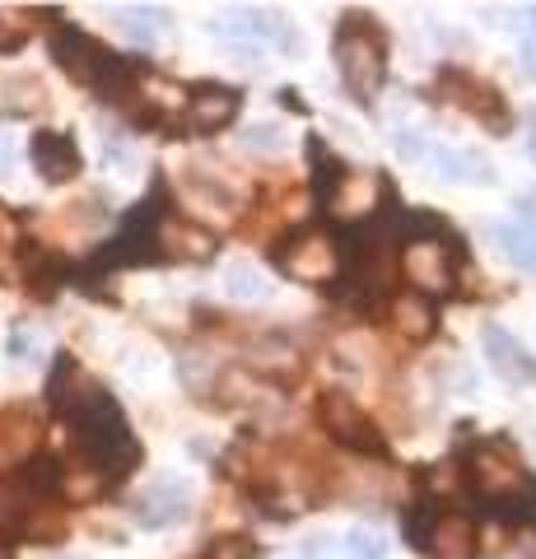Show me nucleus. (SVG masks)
Instances as JSON below:
<instances>
[{"label": "nucleus", "instance_id": "nucleus-15", "mask_svg": "<svg viewBox=\"0 0 536 559\" xmlns=\"http://www.w3.org/2000/svg\"><path fill=\"white\" fill-rule=\"evenodd\" d=\"M425 159L434 163L438 177H448V183H490V163L481 154H462V150H448V145H429Z\"/></svg>", "mask_w": 536, "mask_h": 559}, {"label": "nucleus", "instance_id": "nucleus-24", "mask_svg": "<svg viewBox=\"0 0 536 559\" xmlns=\"http://www.w3.org/2000/svg\"><path fill=\"white\" fill-rule=\"evenodd\" d=\"M24 42H28V28L20 20H5V14H0V52H20Z\"/></svg>", "mask_w": 536, "mask_h": 559}, {"label": "nucleus", "instance_id": "nucleus-27", "mask_svg": "<svg viewBox=\"0 0 536 559\" xmlns=\"http://www.w3.org/2000/svg\"><path fill=\"white\" fill-rule=\"evenodd\" d=\"M281 108H295V112H303V98H299V89H281Z\"/></svg>", "mask_w": 536, "mask_h": 559}, {"label": "nucleus", "instance_id": "nucleus-2", "mask_svg": "<svg viewBox=\"0 0 536 559\" xmlns=\"http://www.w3.org/2000/svg\"><path fill=\"white\" fill-rule=\"evenodd\" d=\"M336 71L346 79L350 98L369 103L387 79V38L369 14H346V24L336 28Z\"/></svg>", "mask_w": 536, "mask_h": 559}, {"label": "nucleus", "instance_id": "nucleus-19", "mask_svg": "<svg viewBox=\"0 0 536 559\" xmlns=\"http://www.w3.org/2000/svg\"><path fill=\"white\" fill-rule=\"evenodd\" d=\"M224 289H229L234 299L248 303V299H266V294H271V280H262V271H252L248 261H234L229 280H224Z\"/></svg>", "mask_w": 536, "mask_h": 559}, {"label": "nucleus", "instance_id": "nucleus-18", "mask_svg": "<svg viewBox=\"0 0 536 559\" xmlns=\"http://www.w3.org/2000/svg\"><path fill=\"white\" fill-rule=\"evenodd\" d=\"M24 266H28V289H34L38 299H52V294L66 285V275H71V266L57 252H28Z\"/></svg>", "mask_w": 536, "mask_h": 559}, {"label": "nucleus", "instance_id": "nucleus-28", "mask_svg": "<svg viewBox=\"0 0 536 559\" xmlns=\"http://www.w3.org/2000/svg\"><path fill=\"white\" fill-rule=\"evenodd\" d=\"M518 206H523V215H532V220H536V196H527V201H518Z\"/></svg>", "mask_w": 536, "mask_h": 559}, {"label": "nucleus", "instance_id": "nucleus-17", "mask_svg": "<svg viewBox=\"0 0 536 559\" xmlns=\"http://www.w3.org/2000/svg\"><path fill=\"white\" fill-rule=\"evenodd\" d=\"M490 238L499 243V252L509 257L513 266L536 275V224H495Z\"/></svg>", "mask_w": 536, "mask_h": 559}, {"label": "nucleus", "instance_id": "nucleus-5", "mask_svg": "<svg viewBox=\"0 0 536 559\" xmlns=\"http://www.w3.org/2000/svg\"><path fill=\"white\" fill-rule=\"evenodd\" d=\"M52 61L66 71L75 85H89V89H99V79L108 75V65L117 61V52H108V47L99 38H89L85 28H57L52 33Z\"/></svg>", "mask_w": 536, "mask_h": 559}, {"label": "nucleus", "instance_id": "nucleus-14", "mask_svg": "<svg viewBox=\"0 0 536 559\" xmlns=\"http://www.w3.org/2000/svg\"><path fill=\"white\" fill-rule=\"evenodd\" d=\"M308 163H313V201L317 206H332L336 196H340V187H346V177H350V169L340 163V154L336 150H327L317 136L308 140Z\"/></svg>", "mask_w": 536, "mask_h": 559}, {"label": "nucleus", "instance_id": "nucleus-7", "mask_svg": "<svg viewBox=\"0 0 536 559\" xmlns=\"http://www.w3.org/2000/svg\"><path fill=\"white\" fill-rule=\"evenodd\" d=\"M452 243L458 238L448 234V238H420L411 248H401V271L415 285V294H444L452 285V257H458Z\"/></svg>", "mask_w": 536, "mask_h": 559}, {"label": "nucleus", "instance_id": "nucleus-13", "mask_svg": "<svg viewBox=\"0 0 536 559\" xmlns=\"http://www.w3.org/2000/svg\"><path fill=\"white\" fill-rule=\"evenodd\" d=\"M444 85H452V89H462V94H452L458 103L466 108V112H476V117H485L495 126V136H503V126H509V112H503V103H499V94L490 89V85H481V79H471V75H444Z\"/></svg>", "mask_w": 536, "mask_h": 559}, {"label": "nucleus", "instance_id": "nucleus-8", "mask_svg": "<svg viewBox=\"0 0 536 559\" xmlns=\"http://www.w3.org/2000/svg\"><path fill=\"white\" fill-rule=\"evenodd\" d=\"M242 108V94L229 85H191L187 94V112H183V126L191 136H210V131H224Z\"/></svg>", "mask_w": 536, "mask_h": 559}, {"label": "nucleus", "instance_id": "nucleus-4", "mask_svg": "<svg viewBox=\"0 0 536 559\" xmlns=\"http://www.w3.org/2000/svg\"><path fill=\"white\" fill-rule=\"evenodd\" d=\"M317 420H322V430H327V438L340 443V448L369 452V457L387 452L378 424H373L364 410L354 406V397H346V392H322V397H317Z\"/></svg>", "mask_w": 536, "mask_h": 559}, {"label": "nucleus", "instance_id": "nucleus-12", "mask_svg": "<svg viewBox=\"0 0 536 559\" xmlns=\"http://www.w3.org/2000/svg\"><path fill=\"white\" fill-rule=\"evenodd\" d=\"M425 555L434 559H476V527L466 513H438L434 532L425 541Z\"/></svg>", "mask_w": 536, "mask_h": 559}, {"label": "nucleus", "instance_id": "nucleus-25", "mask_svg": "<svg viewBox=\"0 0 536 559\" xmlns=\"http://www.w3.org/2000/svg\"><path fill=\"white\" fill-rule=\"evenodd\" d=\"M248 150H281V136H275V126H252L248 136H242Z\"/></svg>", "mask_w": 536, "mask_h": 559}, {"label": "nucleus", "instance_id": "nucleus-26", "mask_svg": "<svg viewBox=\"0 0 536 559\" xmlns=\"http://www.w3.org/2000/svg\"><path fill=\"white\" fill-rule=\"evenodd\" d=\"M10 163H14V140L10 131H0V173H10Z\"/></svg>", "mask_w": 536, "mask_h": 559}, {"label": "nucleus", "instance_id": "nucleus-10", "mask_svg": "<svg viewBox=\"0 0 536 559\" xmlns=\"http://www.w3.org/2000/svg\"><path fill=\"white\" fill-rule=\"evenodd\" d=\"M485 359H490V369L503 377V383H532L536 377L532 355L503 332V326H485Z\"/></svg>", "mask_w": 536, "mask_h": 559}, {"label": "nucleus", "instance_id": "nucleus-21", "mask_svg": "<svg viewBox=\"0 0 536 559\" xmlns=\"http://www.w3.org/2000/svg\"><path fill=\"white\" fill-rule=\"evenodd\" d=\"M5 355L14 359V364H34V359L42 355V340H38L34 326H14L10 340H5Z\"/></svg>", "mask_w": 536, "mask_h": 559}, {"label": "nucleus", "instance_id": "nucleus-16", "mask_svg": "<svg viewBox=\"0 0 536 559\" xmlns=\"http://www.w3.org/2000/svg\"><path fill=\"white\" fill-rule=\"evenodd\" d=\"M392 322H397V332L401 336H411V340H429L434 336V303L425 299V294H401V299L392 303Z\"/></svg>", "mask_w": 536, "mask_h": 559}, {"label": "nucleus", "instance_id": "nucleus-30", "mask_svg": "<svg viewBox=\"0 0 536 559\" xmlns=\"http://www.w3.org/2000/svg\"><path fill=\"white\" fill-rule=\"evenodd\" d=\"M532 28H536V10H532Z\"/></svg>", "mask_w": 536, "mask_h": 559}, {"label": "nucleus", "instance_id": "nucleus-11", "mask_svg": "<svg viewBox=\"0 0 536 559\" xmlns=\"http://www.w3.org/2000/svg\"><path fill=\"white\" fill-rule=\"evenodd\" d=\"M187 485H177V481H159L150 485L145 495L136 499V522L140 527H169V522L177 518H187Z\"/></svg>", "mask_w": 536, "mask_h": 559}, {"label": "nucleus", "instance_id": "nucleus-20", "mask_svg": "<svg viewBox=\"0 0 536 559\" xmlns=\"http://www.w3.org/2000/svg\"><path fill=\"white\" fill-rule=\"evenodd\" d=\"M340 541H346V559H387V541L373 527H350L340 532Z\"/></svg>", "mask_w": 536, "mask_h": 559}, {"label": "nucleus", "instance_id": "nucleus-1", "mask_svg": "<svg viewBox=\"0 0 536 559\" xmlns=\"http://www.w3.org/2000/svg\"><path fill=\"white\" fill-rule=\"evenodd\" d=\"M47 397H52V410L66 420V430L75 438V448L89 457L99 471H108L103 485H117L136 471L140 448L132 430H126V415L117 410V401L94 383V377L75 364L71 355L57 359L52 383H47Z\"/></svg>", "mask_w": 536, "mask_h": 559}, {"label": "nucleus", "instance_id": "nucleus-23", "mask_svg": "<svg viewBox=\"0 0 536 559\" xmlns=\"http://www.w3.org/2000/svg\"><path fill=\"white\" fill-rule=\"evenodd\" d=\"M303 559H346V541L340 532H317L303 541Z\"/></svg>", "mask_w": 536, "mask_h": 559}, {"label": "nucleus", "instance_id": "nucleus-29", "mask_svg": "<svg viewBox=\"0 0 536 559\" xmlns=\"http://www.w3.org/2000/svg\"><path fill=\"white\" fill-rule=\"evenodd\" d=\"M532 154H536V117H532Z\"/></svg>", "mask_w": 536, "mask_h": 559}, {"label": "nucleus", "instance_id": "nucleus-6", "mask_svg": "<svg viewBox=\"0 0 536 559\" xmlns=\"http://www.w3.org/2000/svg\"><path fill=\"white\" fill-rule=\"evenodd\" d=\"M275 266L289 271L295 280H308V285H327L332 271H336V248L327 238H317L313 228H295L275 243Z\"/></svg>", "mask_w": 536, "mask_h": 559}, {"label": "nucleus", "instance_id": "nucleus-9", "mask_svg": "<svg viewBox=\"0 0 536 559\" xmlns=\"http://www.w3.org/2000/svg\"><path fill=\"white\" fill-rule=\"evenodd\" d=\"M28 154H34L42 183H71V177L85 169V159H79V145L66 136V131H34L28 136Z\"/></svg>", "mask_w": 536, "mask_h": 559}, {"label": "nucleus", "instance_id": "nucleus-3", "mask_svg": "<svg viewBox=\"0 0 536 559\" xmlns=\"http://www.w3.org/2000/svg\"><path fill=\"white\" fill-rule=\"evenodd\" d=\"M466 475H471V489H476L490 508L509 504V499H523V495H536L527 471L518 467V457L503 448V443H481V448L471 452Z\"/></svg>", "mask_w": 536, "mask_h": 559}, {"label": "nucleus", "instance_id": "nucleus-22", "mask_svg": "<svg viewBox=\"0 0 536 559\" xmlns=\"http://www.w3.org/2000/svg\"><path fill=\"white\" fill-rule=\"evenodd\" d=\"M201 559H257V546L248 536H220V541H210Z\"/></svg>", "mask_w": 536, "mask_h": 559}]
</instances>
